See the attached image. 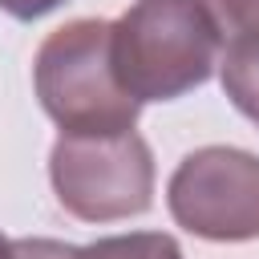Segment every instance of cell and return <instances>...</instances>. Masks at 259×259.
<instances>
[{
    "label": "cell",
    "mask_w": 259,
    "mask_h": 259,
    "mask_svg": "<svg viewBox=\"0 0 259 259\" xmlns=\"http://www.w3.org/2000/svg\"><path fill=\"white\" fill-rule=\"evenodd\" d=\"M57 202L81 223H117L154 202V154L138 130L61 134L49 150Z\"/></svg>",
    "instance_id": "3957f363"
},
{
    "label": "cell",
    "mask_w": 259,
    "mask_h": 259,
    "mask_svg": "<svg viewBox=\"0 0 259 259\" xmlns=\"http://www.w3.org/2000/svg\"><path fill=\"white\" fill-rule=\"evenodd\" d=\"M219 28L202 0H134L113 20L117 81L146 101H174L219 69Z\"/></svg>",
    "instance_id": "7a4b0ae2"
},
{
    "label": "cell",
    "mask_w": 259,
    "mask_h": 259,
    "mask_svg": "<svg viewBox=\"0 0 259 259\" xmlns=\"http://www.w3.org/2000/svg\"><path fill=\"white\" fill-rule=\"evenodd\" d=\"M223 49H247L259 45V0H202ZM219 49V53H223Z\"/></svg>",
    "instance_id": "52a82bcc"
},
{
    "label": "cell",
    "mask_w": 259,
    "mask_h": 259,
    "mask_svg": "<svg viewBox=\"0 0 259 259\" xmlns=\"http://www.w3.org/2000/svg\"><path fill=\"white\" fill-rule=\"evenodd\" d=\"M77 259H186V255L174 235L130 231V235H105V239L77 247Z\"/></svg>",
    "instance_id": "8992f818"
},
{
    "label": "cell",
    "mask_w": 259,
    "mask_h": 259,
    "mask_svg": "<svg viewBox=\"0 0 259 259\" xmlns=\"http://www.w3.org/2000/svg\"><path fill=\"white\" fill-rule=\"evenodd\" d=\"M12 259H77V247L61 239H12Z\"/></svg>",
    "instance_id": "ba28073f"
},
{
    "label": "cell",
    "mask_w": 259,
    "mask_h": 259,
    "mask_svg": "<svg viewBox=\"0 0 259 259\" xmlns=\"http://www.w3.org/2000/svg\"><path fill=\"white\" fill-rule=\"evenodd\" d=\"M65 0H0V12H8L12 20H36L53 8H61Z\"/></svg>",
    "instance_id": "9c48e42d"
},
{
    "label": "cell",
    "mask_w": 259,
    "mask_h": 259,
    "mask_svg": "<svg viewBox=\"0 0 259 259\" xmlns=\"http://www.w3.org/2000/svg\"><path fill=\"white\" fill-rule=\"evenodd\" d=\"M0 259H12V239L0 235Z\"/></svg>",
    "instance_id": "30bf717a"
},
{
    "label": "cell",
    "mask_w": 259,
    "mask_h": 259,
    "mask_svg": "<svg viewBox=\"0 0 259 259\" xmlns=\"http://www.w3.org/2000/svg\"><path fill=\"white\" fill-rule=\"evenodd\" d=\"M219 81L231 105L259 125V45L223 49L219 53Z\"/></svg>",
    "instance_id": "5b68a950"
},
{
    "label": "cell",
    "mask_w": 259,
    "mask_h": 259,
    "mask_svg": "<svg viewBox=\"0 0 259 259\" xmlns=\"http://www.w3.org/2000/svg\"><path fill=\"white\" fill-rule=\"evenodd\" d=\"M32 89L61 134H125L142 113L113 69V20L97 16L69 20L40 40Z\"/></svg>",
    "instance_id": "6da1fadb"
},
{
    "label": "cell",
    "mask_w": 259,
    "mask_h": 259,
    "mask_svg": "<svg viewBox=\"0 0 259 259\" xmlns=\"http://www.w3.org/2000/svg\"><path fill=\"white\" fill-rule=\"evenodd\" d=\"M170 219L206 243L259 239V154L239 146L190 150L166 182Z\"/></svg>",
    "instance_id": "277c9868"
}]
</instances>
